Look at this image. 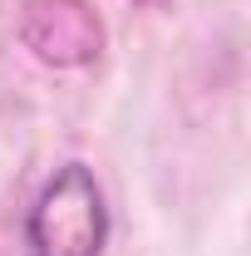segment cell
<instances>
[{"mask_svg":"<svg viewBox=\"0 0 251 256\" xmlns=\"http://www.w3.org/2000/svg\"><path fill=\"white\" fill-rule=\"evenodd\" d=\"M108 207L84 162H64L44 178L25 217V256H104Z\"/></svg>","mask_w":251,"mask_h":256,"instance_id":"cell-1","label":"cell"}]
</instances>
